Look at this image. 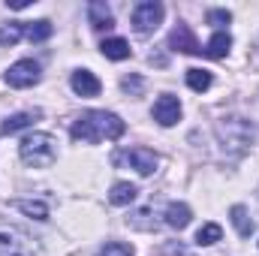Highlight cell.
Masks as SVG:
<instances>
[{
    "label": "cell",
    "mask_w": 259,
    "mask_h": 256,
    "mask_svg": "<svg viewBox=\"0 0 259 256\" xmlns=\"http://www.w3.org/2000/svg\"><path fill=\"white\" fill-rule=\"evenodd\" d=\"M127 124L115 115V112H84L81 118H75L72 124V139L75 142H88V145H97L103 139H121Z\"/></svg>",
    "instance_id": "cell-1"
},
{
    "label": "cell",
    "mask_w": 259,
    "mask_h": 256,
    "mask_svg": "<svg viewBox=\"0 0 259 256\" xmlns=\"http://www.w3.org/2000/svg\"><path fill=\"white\" fill-rule=\"evenodd\" d=\"M21 160L33 169H42V166H52L55 157H58V142L55 136L49 133H30L27 139H21V148H18Z\"/></svg>",
    "instance_id": "cell-2"
},
{
    "label": "cell",
    "mask_w": 259,
    "mask_h": 256,
    "mask_svg": "<svg viewBox=\"0 0 259 256\" xmlns=\"http://www.w3.org/2000/svg\"><path fill=\"white\" fill-rule=\"evenodd\" d=\"M217 136H220L223 148L241 154V151H247V145L253 142L256 127H253L250 121H244V118H223V121L217 124Z\"/></svg>",
    "instance_id": "cell-3"
},
{
    "label": "cell",
    "mask_w": 259,
    "mask_h": 256,
    "mask_svg": "<svg viewBox=\"0 0 259 256\" xmlns=\"http://www.w3.org/2000/svg\"><path fill=\"white\" fill-rule=\"evenodd\" d=\"M163 12H166L163 3H157V0H142V3L133 6V27H136L139 33H151V30L160 27Z\"/></svg>",
    "instance_id": "cell-4"
},
{
    "label": "cell",
    "mask_w": 259,
    "mask_h": 256,
    "mask_svg": "<svg viewBox=\"0 0 259 256\" xmlns=\"http://www.w3.org/2000/svg\"><path fill=\"white\" fill-rule=\"evenodd\" d=\"M39 81V64L36 61H18L6 69V84L9 88H33Z\"/></svg>",
    "instance_id": "cell-5"
},
{
    "label": "cell",
    "mask_w": 259,
    "mask_h": 256,
    "mask_svg": "<svg viewBox=\"0 0 259 256\" xmlns=\"http://www.w3.org/2000/svg\"><path fill=\"white\" fill-rule=\"evenodd\" d=\"M121 160H127L139 175H151V172L157 169V163H160L151 148H130L127 154H118V157H115V163H121Z\"/></svg>",
    "instance_id": "cell-6"
},
{
    "label": "cell",
    "mask_w": 259,
    "mask_h": 256,
    "mask_svg": "<svg viewBox=\"0 0 259 256\" xmlns=\"http://www.w3.org/2000/svg\"><path fill=\"white\" fill-rule=\"evenodd\" d=\"M0 256H36V247L24 235H18L12 229H3L0 232Z\"/></svg>",
    "instance_id": "cell-7"
},
{
    "label": "cell",
    "mask_w": 259,
    "mask_h": 256,
    "mask_svg": "<svg viewBox=\"0 0 259 256\" xmlns=\"http://www.w3.org/2000/svg\"><path fill=\"white\" fill-rule=\"evenodd\" d=\"M178 118H181V103H178V97H160L157 103H154V121L157 124H163V127H172V124H178Z\"/></svg>",
    "instance_id": "cell-8"
},
{
    "label": "cell",
    "mask_w": 259,
    "mask_h": 256,
    "mask_svg": "<svg viewBox=\"0 0 259 256\" xmlns=\"http://www.w3.org/2000/svg\"><path fill=\"white\" fill-rule=\"evenodd\" d=\"M169 46H172L175 52H184V55H202V46H199V39L193 36V30H190L187 24H178V27L169 33Z\"/></svg>",
    "instance_id": "cell-9"
},
{
    "label": "cell",
    "mask_w": 259,
    "mask_h": 256,
    "mask_svg": "<svg viewBox=\"0 0 259 256\" xmlns=\"http://www.w3.org/2000/svg\"><path fill=\"white\" fill-rule=\"evenodd\" d=\"M100 78L91 72V69H78V72H72V91L78 94V97H97L100 94Z\"/></svg>",
    "instance_id": "cell-10"
},
{
    "label": "cell",
    "mask_w": 259,
    "mask_h": 256,
    "mask_svg": "<svg viewBox=\"0 0 259 256\" xmlns=\"http://www.w3.org/2000/svg\"><path fill=\"white\" fill-rule=\"evenodd\" d=\"M88 21H91L94 30H109V27L115 24V15H112V9H109L103 0H94V3L88 6Z\"/></svg>",
    "instance_id": "cell-11"
},
{
    "label": "cell",
    "mask_w": 259,
    "mask_h": 256,
    "mask_svg": "<svg viewBox=\"0 0 259 256\" xmlns=\"http://www.w3.org/2000/svg\"><path fill=\"white\" fill-rule=\"evenodd\" d=\"M36 118H39V112H18V115H9V118L0 124V133H3V136H12V133H18V130L30 127Z\"/></svg>",
    "instance_id": "cell-12"
},
{
    "label": "cell",
    "mask_w": 259,
    "mask_h": 256,
    "mask_svg": "<svg viewBox=\"0 0 259 256\" xmlns=\"http://www.w3.org/2000/svg\"><path fill=\"white\" fill-rule=\"evenodd\" d=\"M100 52H103L109 61H127L130 58V42L121 39V36H112V39H103Z\"/></svg>",
    "instance_id": "cell-13"
},
{
    "label": "cell",
    "mask_w": 259,
    "mask_h": 256,
    "mask_svg": "<svg viewBox=\"0 0 259 256\" xmlns=\"http://www.w3.org/2000/svg\"><path fill=\"white\" fill-rule=\"evenodd\" d=\"M229 46H232V36H229L226 30H217V33L208 39V46L202 49V55H208V58H226Z\"/></svg>",
    "instance_id": "cell-14"
},
{
    "label": "cell",
    "mask_w": 259,
    "mask_h": 256,
    "mask_svg": "<svg viewBox=\"0 0 259 256\" xmlns=\"http://www.w3.org/2000/svg\"><path fill=\"white\" fill-rule=\"evenodd\" d=\"M190 208L184 205V202H169V208H166V223L172 226V229H184L187 223H190Z\"/></svg>",
    "instance_id": "cell-15"
},
{
    "label": "cell",
    "mask_w": 259,
    "mask_h": 256,
    "mask_svg": "<svg viewBox=\"0 0 259 256\" xmlns=\"http://www.w3.org/2000/svg\"><path fill=\"white\" fill-rule=\"evenodd\" d=\"M12 208H18L21 214L33 217V220H49V205L46 202H33V199H15Z\"/></svg>",
    "instance_id": "cell-16"
},
{
    "label": "cell",
    "mask_w": 259,
    "mask_h": 256,
    "mask_svg": "<svg viewBox=\"0 0 259 256\" xmlns=\"http://www.w3.org/2000/svg\"><path fill=\"white\" fill-rule=\"evenodd\" d=\"M229 217H232V223H235V229H238L241 238H250V235H253V220L247 217V208H244V205H232Z\"/></svg>",
    "instance_id": "cell-17"
},
{
    "label": "cell",
    "mask_w": 259,
    "mask_h": 256,
    "mask_svg": "<svg viewBox=\"0 0 259 256\" xmlns=\"http://www.w3.org/2000/svg\"><path fill=\"white\" fill-rule=\"evenodd\" d=\"M139 196V190H136V184H127V181H118L115 187H112V193H109V202L112 205H130L133 199Z\"/></svg>",
    "instance_id": "cell-18"
},
{
    "label": "cell",
    "mask_w": 259,
    "mask_h": 256,
    "mask_svg": "<svg viewBox=\"0 0 259 256\" xmlns=\"http://www.w3.org/2000/svg\"><path fill=\"white\" fill-rule=\"evenodd\" d=\"M52 30H55V27H52V21H46V18L24 24V36H27L30 42H46V39L52 36Z\"/></svg>",
    "instance_id": "cell-19"
},
{
    "label": "cell",
    "mask_w": 259,
    "mask_h": 256,
    "mask_svg": "<svg viewBox=\"0 0 259 256\" xmlns=\"http://www.w3.org/2000/svg\"><path fill=\"white\" fill-rule=\"evenodd\" d=\"M187 84H190V91L196 94H202V91H208L211 88V72L208 69H187Z\"/></svg>",
    "instance_id": "cell-20"
},
{
    "label": "cell",
    "mask_w": 259,
    "mask_h": 256,
    "mask_svg": "<svg viewBox=\"0 0 259 256\" xmlns=\"http://www.w3.org/2000/svg\"><path fill=\"white\" fill-rule=\"evenodd\" d=\"M223 238V229L217 226V223H205L199 232H196V244H214V241H220Z\"/></svg>",
    "instance_id": "cell-21"
},
{
    "label": "cell",
    "mask_w": 259,
    "mask_h": 256,
    "mask_svg": "<svg viewBox=\"0 0 259 256\" xmlns=\"http://www.w3.org/2000/svg\"><path fill=\"white\" fill-rule=\"evenodd\" d=\"M24 36V24H0V42L3 46H15Z\"/></svg>",
    "instance_id": "cell-22"
},
{
    "label": "cell",
    "mask_w": 259,
    "mask_h": 256,
    "mask_svg": "<svg viewBox=\"0 0 259 256\" xmlns=\"http://www.w3.org/2000/svg\"><path fill=\"white\" fill-rule=\"evenodd\" d=\"M205 18H208V24H214V27H220V30H223V24H229V21H232V12H229V9H208V15H205Z\"/></svg>",
    "instance_id": "cell-23"
},
{
    "label": "cell",
    "mask_w": 259,
    "mask_h": 256,
    "mask_svg": "<svg viewBox=\"0 0 259 256\" xmlns=\"http://www.w3.org/2000/svg\"><path fill=\"white\" fill-rule=\"evenodd\" d=\"M100 256H133V247L130 244H121V241H112V244H106Z\"/></svg>",
    "instance_id": "cell-24"
},
{
    "label": "cell",
    "mask_w": 259,
    "mask_h": 256,
    "mask_svg": "<svg viewBox=\"0 0 259 256\" xmlns=\"http://www.w3.org/2000/svg\"><path fill=\"white\" fill-rule=\"evenodd\" d=\"M121 88H124L127 94H139V91H142V78H139V75H127V78L121 81Z\"/></svg>",
    "instance_id": "cell-25"
},
{
    "label": "cell",
    "mask_w": 259,
    "mask_h": 256,
    "mask_svg": "<svg viewBox=\"0 0 259 256\" xmlns=\"http://www.w3.org/2000/svg\"><path fill=\"white\" fill-rule=\"evenodd\" d=\"M27 3H30V0H12V3H9V9H24Z\"/></svg>",
    "instance_id": "cell-26"
}]
</instances>
